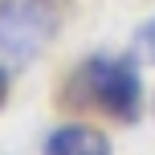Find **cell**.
Listing matches in <instances>:
<instances>
[{
    "label": "cell",
    "mask_w": 155,
    "mask_h": 155,
    "mask_svg": "<svg viewBox=\"0 0 155 155\" xmlns=\"http://www.w3.org/2000/svg\"><path fill=\"white\" fill-rule=\"evenodd\" d=\"M82 90L98 110L118 123L143 118V78L131 57H90L82 65Z\"/></svg>",
    "instance_id": "cell-1"
},
{
    "label": "cell",
    "mask_w": 155,
    "mask_h": 155,
    "mask_svg": "<svg viewBox=\"0 0 155 155\" xmlns=\"http://www.w3.org/2000/svg\"><path fill=\"white\" fill-rule=\"evenodd\" d=\"M57 12L45 0H4L0 4V53L12 65H25L53 41Z\"/></svg>",
    "instance_id": "cell-2"
},
{
    "label": "cell",
    "mask_w": 155,
    "mask_h": 155,
    "mask_svg": "<svg viewBox=\"0 0 155 155\" xmlns=\"http://www.w3.org/2000/svg\"><path fill=\"white\" fill-rule=\"evenodd\" d=\"M41 155H110V139L86 123H65L45 139Z\"/></svg>",
    "instance_id": "cell-3"
},
{
    "label": "cell",
    "mask_w": 155,
    "mask_h": 155,
    "mask_svg": "<svg viewBox=\"0 0 155 155\" xmlns=\"http://www.w3.org/2000/svg\"><path fill=\"white\" fill-rule=\"evenodd\" d=\"M135 49H139L143 61H151V65H155V16L139 25V33H135Z\"/></svg>",
    "instance_id": "cell-4"
},
{
    "label": "cell",
    "mask_w": 155,
    "mask_h": 155,
    "mask_svg": "<svg viewBox=\"0 0 155 155\" xmlns=\"http://www.w3.org/2000/svg\"><path fill=\"white\" fill-rule=\"evenodd\" d=\"M4 86H8V82H4V74H0V102H4Z\"/></svg>",
    "instance_id": "cell-5"
}]
</instances>
